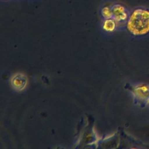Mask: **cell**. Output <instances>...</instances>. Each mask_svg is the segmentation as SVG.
Returning a JSON list of instances; mask_svg holds the SVG:
<instances>
[{
  "label": "cell",
  "instance_id": "cell-5",
  "mask_svg": "<svg viewBox=\"0 0 149 149\" xmlns=\"http://www.w3.org/2000/svg\"><path fill=\"white\" fill-rule=\"evenodd\" d=\"M116 27V23L114 20L111 19H107L104 23L103 29L104 30L108 32L113 31Z\"/></svg>",
  "mask_w": 149,
  "mask_h": 149
},
{
  "label": "cell",
  "instance_id": "cell-2",
  "mask_svg": "<svg viewBox=\"0 0 149 149\" xmlns=\"http://www.w3.org/2000/svg\"><path fill=\"white\" fill-rule=\"evenodd\" d=\"M10 83L15 90L20 91L23 90L26 88L27 80L24 74L22 73H16L11 78Z\"/></svg>",
  "mask_w": 149,
  "mask_h": 149
},
{
  "label": "cell",
  "instance_id": "cell-4",
  "mask_svg": "<svg viewBox=\"0 0 149 149\" xmlns=\"http://www.w3.org/2000/svg\"><path fill=\"white\" fill-rule=\"evenodd\" d=\"M114 18L117 21H122L127 18V13L125 8L119 5H115L112 10Z\"/></svg>",
  "mask_w": 149,
  "mask_h": 149
},
{
  "label": "cell",
  "instance_id": "cell-3",
  "mask_svg": "<svg viewBox=\"0 0 149 149\" xmlns=\"http://www.w3.org/2000/svg\"><path fill=\"white\" fill-rule=\"evenodd\" d=\"M133 94L139 100H149V87L147 86H139L133 89Z\"/></svg>",
  "mask_w": 149,
  "mask_h": 149
},
{
  "label": "cell",
  "instance_id": "cell-1",
  "mask_svg": "<svg viewBox=\"0 0 149 149\" xmlns=\"http://www.w3.org/2000/svg\"><path fill=\"white\" fill-rule=\"evenodd\" d=\"M127 28L135 36L147 33L149 31V11L141 9L135 10L127 22Z\"/></svg>",
  "mask_w": 149,
  "mask_h": 149
},
{
  "label": "cell",
  "instance_id": "cell-6",
  "mask_svg": "<svg viewBox=\"0 0 149 149\" xmlns=\"http://www.w3.org/2000/svg\"><path fill=\"white\" fill-rule=\"evenodd\" d=\"M112 13L111 10L108 7H104L102 9V15L107 19H110L112 16Z\"/></svg>",
  "mask_w": 149,
  "mask_h": 149
}]
</instances>
